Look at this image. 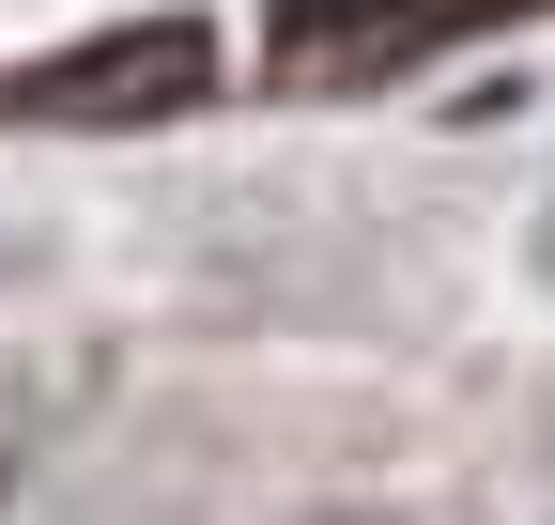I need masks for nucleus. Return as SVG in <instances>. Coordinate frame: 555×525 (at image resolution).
<instances>
[{"label":"nucleus","mask_w":555,"mask_h":525,"mask_svg":"<svg viewBox=\"0 0 555 525\" xmlns=\"http://www.w3.org/2000/svg\"><path fill=\"white\" fill-rule=\"evenodd\" d=\"M185 93H201V31H185V16H155V31H108V47H78V62H47V78H16V108H47V124L185 108Z\"/></svg>","instance_id":"1"},{"label":"nucleus","mask_w":555,"mask_h":525,"mask_svg":"<svg viewBox=\"0 0 555 525\" xmlns=\"http://www.w3.org/2000/svg\"><path fill=\"white\" fill-rule=\"evenodd\" d=\"M16 479H31V402L0 386V495H16Z\"/></svg>","instance_id":"2"}]
</instances>
